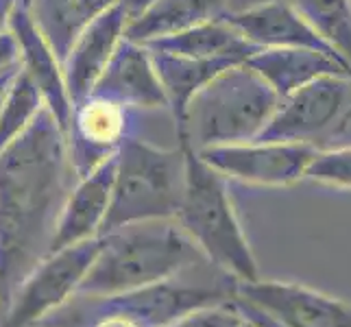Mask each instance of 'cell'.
I'll return each instance as SVG.
<instances>
[{
  "label": "cell",
  "mask_w": 351,
  "mask_h": 327,
  "mask_svg": "<svg viewBox=\"0 0 351 327\" xmlns=\"http://www.w3.org/2000/svg\"><path fill=\"white\" fill-rule=\"evenodd\" d=\"M20 3H22V5H24V3H27V0H20Z\"/></svg>",
  "instance_id": "e575fe53"
},
{
  "label": "cell",
  "mask_w": 351,
  "mask_h": 327,
  "mask_svg": "<svg viewBox=\"0 0 351 327\" xmlns=\"http://www.w3.org/2000/svg\"><path fill=\"white\" fill-rule=\"evenodd\" d=\"M223 18L258 48H312L351 68L288 0H264L247 9L227 11Z\"/></svg>",
  "instance_id": "4fadbf2b"
},
{
  "label": "cell",
  "mask_w": 351,
  "mask_h": 327,
  "mask_svg": "<svg viewBox=\"0 0 351 327\" xmlns=\"http://www.w3.org/2000/svg\"><path fill=\"white\" fill-rule=\"evenodd\" d=\"M153 3H155V0H120L118 5L127 11L129 20H136V18L142 16L144 11H147Z\"/></svg>",
  "instance_id": "4dcf8cb0"
},
{
  "label": "cell",
  "mask_w": 351,
  "mask_h": 327,
  "mask_svg": "<svg viewBox=\"0 0 351 327\" xmlns=\"http://www.w3.org/2000/svg\"><path fill=\"white\" fill-rule=\"evenodd\" d=\"M35 327H55L53 321H46V323H40V325H35Z\"/></svg>",
  "instance_id": "d6a6232c"
},
{
  "label": "cell",
  "mask_w": 351,
  "mask_h": 327,
  "mask_svg": "<svg viewBox=\"0 0 351 327\" xmlns=\"http://www.w3.org/2000/svg\"><path fill=\"white\" fill-rule=\"evenodd\" d=\"M186 153V190L177 223L195 240L203 256L238 282L260 280L258 260L242 229L229 192V179L201 160L188 142L179 140Z\"/></svg>",
  "instance_id": "3957f363"
},
{
  "label": "cell",
  "mask_w": 351,
  "mask_h": 327,
  "mask_svg": "<svg viewBox=\"0 0 351 327\" xmlns=\"http://www.w3.org/2000/svg\"><path fill=\"white\" fill-rule=\"evenodd\" d=\"M247 64L269 83L280 99L321 77H351V68L312 48H260Z\"/></svg>",
  "instance_id": "e0dca14e"
},
{
  "label": "cell",
  "mask_w": 351,
  "mask_h": 327,
  "mask_svg": "<svg viewBox=\"0 0 351 327\" xmlns=\"http://www.w3.org/2000/svg\"><path fill=\"white\" fill-rule=\"evenodd\" d=\"M245 321V314L240 312L236 301H227V304L190 312L166 327H242Z\"/></svg>",
  "instance_id": "d4e9b609"
},
{
  "label": "cell",
  "mask_w": 351,
  "mask_h": 327,
  "mask_svg": "<svg viewBox=\"0 0 351 327\" xmlns=\"http://www.w3.org/2000/svg\"><path fill=\"white\" fill-rule=\"evenodd\" d=\"M16 72H18V66H14V68H7V70L0 72V99H3V94H5L7 86L11 83V79L16 77Z\"/></svg>",
  "instance_id": "1f68e13d"
},
{
  "label": "cell",
  "mask_w": 351,
  "mask_h": 327,
  "mask_svg": "<svg viewBox=\"0 0 351 327\" xmlns=\"http://www.w3.org/2000/svg\"><path fill=\"white\" fill-rule=\"evenodd\" d=\"M308 181L323 188L351 192V144L334 149H319L308 168Z\"/></svg>",
  "instance_id": "cb8c5ba5"
},
{
  "label": "cell",
  "mask_w": 351,
  "mask_h": 327,
  "mask_svg": "<svg viewBox=\"0 0 351 327\" xmlns=\"http://www.w3.org/2000/svg\"><path fill=\"white\" fill-rule=\"evenodd\" d=\"M77 184L68 140L44 107L0 153V304L51 249L59 216Z\"/></svg>",
  "instance_id": "6da1fadb"
},
{
  "label": "cell",
  "mask_w": 351,
  "mask_h": 327,
  "mask_svg": "<svg viewBox=\"0 0 351 327\" xmlns=\"http://www.w3.org/2000/svg\"><path fill=\"white\" fill-rule=\"evenodd\" d=\"M92 94L123 105L136 114L168 107L151 51L144 44L127 38L118 46L101 79L96 81Z\"/></svg>",
  "instance_id": "9a60e30c"
},
{
  "label": "cell",
  "mask_w": 351,
  "mask_h": 327,
  "mask_svg": "<svg viewBox=\"0 0 351 327\" xmlns=\"http://www.w3.org/2000/svg\"><path fill=\"white\" fill-rule=\"evenodd\" d=\"M14 66H18V46H16L14 35L9 33L0 38V72Z\"/></svg>",
  "instance_id": "83f0119b"
},
{
  "label": "cell",
  "mask_w": 351,
  "mask_h": 327,
  "mask_svg": "<svg viewBox=\"0 0 351 327\" xmlns=\"http://www.w3.org/2000/svg\"><path fill=\"white\" fill-rule=\"evenodd\" d=\"M42 109L44 101L40 92L18 66L16 77L11 79L0 99V153L29 129Z\"/></svg>",
  "instance_id": "44dd1931"
},
{
  "label": "cell",
  "mask_w": 351,
  "mask_h": 327,
  "mask_svg": "<svg viewBox=\"0 0 351 327\" xmlns=\"http://www.w3.org/2000/svg\"><path fill=\"white\" fill-rule=\"evenodd\" d=\"M234 301H236V306L240 308V312L245 314V319H247L249 323H253L256 327H286V325H282V323L273 321L271 317H266L264 312H260V310H256V308H251V306H247V304H242V301H238V299H234Z\"/></svg>",
  "instance_id": "f1b7e54d"
},
{
  "label": "cell",
  "mask_w": 351,
  "mask_h": 327,
  "mask_svg": "<svg viewBox=\"0 0 351 327\" xmlns=\"http://www.w3.org/2000/svg\"><path fill=\"white\" fill-rule=\"evenodd\" d=\"M11 35L18 46V66L29 81L40 92L44 107L55 116L59 127L68 131L75 103L70 99L66 86L64 62L57 51L46 40V35L33 20L31 11L22 3L18 5L14 18H11Z\"/></svg>",
  "instance_id": "7c38bea8"
},
{
  "label": "cell",
  "mask_w": 351,
  "mask_h": 327,
  "mask_svg": "<svg viewBox=\"0 0 351 327\" xmlns=\"http://www.w3.org/2000/svg\"><path fill=\"white\" fill-rule=\"evenodd\" d=\"M136 112L101 96H86L75 103L66 131L70 162L77 179L90 175L120 151L133 136Z\"/></svg>",
  "instance_id": "8fae6325"
},
{
  "label": "cell",
  "mask_w": 351,
  "mask_h": 327,
  "mask_svg": "<svg viewBox=\"0 0 351 327\" xmlns=\"http://www.w3.org/2000/svg\"><path fill=\"white\" fill-rule=\"evenodd\" d=\"M236 288V277L212 262H203L164 282L116 297L86 301V306L88 310L125 312L138 319L144 327H166L190 312L234 301Z\"/></svg>",
  "instance_id": "8992f818"
},
{
  "label": "cell",
  "mask_w": 351,
  "mask_h": 327,
  "mask_svg": "<svg viewBox=\"0 0 351 327\" xmlns=\"http://www.w3.org/2000/svg\"><path fill=\"white\" fill-rule=\"evenodd\" d=\"M0 310H3V308H0Z\"/></svg>",
  "instance_id": "8d00e7d4"
},
{
  "label": "cell",
  "mask_w": 351,
  "mask_h": 327,
  "mask_svg": "<svg viewBox=\"0 0 351 327\" xmlns=\"http://www.w3.org/2000/svg\"><path fill=\"white\" fill-rule=\"evenodd\" d=\"M351 66V0H288Z\"/></svg>",
  "instance_id": "7402d4cb"
},
{
  "label": "cell",
  "mask_w": 351,
  "mask_h": 327,
  "mask_svg": "<svg viewBox=\"0 0 351 327\" xmlns=\"http://www.w3.org/2000/svg\"><path fill=\"white\" fill-rule=\"evenodd\" d=\"M186 190V153L131 136L116 155L112 208L103 234L112 229L177 218Z\"/></svg>",
  "instance_id": "5b68a950"
},
{
  "label": "cell",
  "mask_w": 351,
  "mask_h": 327,
  "mask_svg": "<svg viewBox=\"0 0 351 327\" xmlns=\"http://www.w3.org/2000/svg\"><path fill=\"white\" fill-rule=\"evenodd\" d=\"M227 14V0H155L142 16L129 22L127 40L147 44L168 38Z\"/></svg>",
  "instance_id": "ffe728a7"
},
{
  "label": "cell",
  "mask_w": 351,
  "mask_h": 327,
  "mask_svg": "<svg viewBox=\"0 0 351 327\" xmlns=\"http://www.w3.org/2000/svg\"><path fill=\"white\" fill-rule=\"evenodd\" d=\"M236 299L286 327H351L349 301L297 282H238Z\"/></svg>",
  "instance_id": "30bf717a"
},
{
  "label": "cell",
  "mask_w": 351,
  "mask_h": 327,
  "mask_svg": "<svg viewBox=\"0 0 351 327\" xmlns=\"http://www.w3.org/2000/svg\"><path fill=\"white\" fill-rule=\"evenodd\" d=\"M223 177L256 188H288L308 177L319 147L293 142L251 140L197 151Z\"/></svg>",
  "instance_id": "9c48e42d"
},
{
  "label": "cell",
  "mask_w": 351,
  "mask_h": 327,
  "mask_svg": "<svg viewBox=\"0 0 351 327\" xmlns=\"http://www.w3.org/2000/svg\"><path fill=\"white\" fill-rule=\"evenodd\" d=\"M72 0H27L24 7L31 11L33 20L38 22V27L46 35V40L62 57L66 59L70 51V31H68V14H70Z\"/></svg>",
  "instance_id": "603a6c76"
},
{
  "label": "cell",
  "mask_w": 351,
  "mask_h": 327,
  "mask_svg": "<svg viewBox=\"0 0 351 327\" xmlns=\"http://www.w3.org/2000/svg\"><path fill=\"white\" fill-rule=\"evenodd\" d=\"M90 327H144L138 319L118 310H92Z\"/></svg>",
  "instance_id": "4316f807"
},
{
  "label": "cell",
  "mask_w": 351,
  "mask_h": 327,
  "mask_svg": "<svg viewBox=\"0 0 351 327\" xmlns=\"http://www.w3.org/2000/svg\"><path fill=\"white\" fill-rule=\"evenodd\" d=\"M349 123L351 77L328 75L280 99L258 140L319 147V142L341 133Z\"/></svg>",
  "instance_id": "ba28073f"
},
{
  "label": "cell",
  "mask_w": 351,
  "mask_h": 327,
  "mask_svg": "<svg viewBox=\"0 0 351 327\" xmlns=\"http://www.w3.org/2000/svg\"><path fill=\"white\" fill-rule=\"evenodd\" d=\"M144 46L197 59H223V62L232 64H247L260 51L225 18L199 24L195 29L168 35V38L147 42Z\"/></svg>",
  "instance_id": "ac0fdd59"
},
{
  "label": "cell",
  "mask_w": 351,
  "mask_h": 327,
  "mask_svg": "<svg viewBox=\"0 0 351 327\" xmlns=\"http://www.w3.org/2000/svg\"><path fill=\"white\" fill-rule=\"evenodd\" d=\"M103 247V238L70 245L48 256L16 286L0 310V327H35L77 299Z\"/></svg>",
  "instance_id": "52a82bcc"
},
{
  "label": "cell",
  "mask_w": 351,
  "mask_h": 327,
  "mask_svg": "<svg viewBox=\"0 0 351 327\" xmlns=\"http://www.w3.org/2000/svg\"><path fill=\"white\" fill-rule=\"evenodd\" d=\"M118 3H120V0H72L70 14H68L70 38L75 40L83 27H88L92 20L103 16L107 9H112Z\"/></svg>",
  "instance_id": "484cf974"
},
{
  "label": "cell",
  "mask_w": 351,
  "mask_h": 327,
  "mask_svg": "<svg viewBox=\"0 0 351 327\" xmlns=\"http://www.w3.org/2000/svg\"><path fill=\"white\" fill-rule=\"evenodd\" d=\"M129 22L127 11L120 5H114L103 16L92 20L88 27H83L72 40L64 59V75L72 103H79L92 94L96 81L101 79L118 46L127 38Z\"/></svg>",
  "instance_id": "5bb4252c"
},
{
  "label": "cell",
  "mask_w": 351,
  "mask_h": 327,
  "mask_svg": "<svg viewBox=\"0 0 351 327\" xmlns=\"http://www.w3.org/2000/svg\"><path fill=\"white\" fill-rule=\"evenodd\" d=\"M149 51L153 55L155 70L164 86L168 109H171V114L175 118V127L184 123L190 101L210 81H214L227 68L238 66L232 62H223V59H197V57L168 53V51H155V48H149Z\"/></svg>",
  "instance_id": "d6986e66"
},
{
  "label": "cell",
  "mask_w": 351,
  "mask_h": 327,
  "mask_svg": "<svg viewBox=\"0 0 351 327\" xmlns=\"http://www.w3.org/2000/svg\"><path fill=\"white\" fill-rule=\"evenodd\" d=\"M277 105L280 96L249 64L232 66L190 101L177 140L195 151L258 140Z\"/></svg>",
  "instance_id": "277c9868"
},
{
  "label": "cell",
  "mask_w": 351,
  "mask_h": 327,
  "mask_svg": "<svg viewBox=\"0 0 351 327\" xmlns=\"http://www.w3.org/2000/svg\"><path fill=\"white\" fill-rule=\"evenodd\" d=\"M242 327H256V325H253V323H249V321H245V325H242Z\"/></svg>",
  "instance_id": "836d02e7"
},
{
  "label": "cell",
  "mask_w": 351,
  "mask_h": 327,
  "mask_svg": "<svg viewBox=\"0 0 351 327\" xmlns=\"http://www.w3.org/2000/svg\"><path fill=\"white\" fill-rule=\"evenodd\" d=\"M116 155L90 175L77 179L62 210V216H59L48 253L103 236L114 197Z\"/></svg>",
  "instance_id": "2e32d148"
},
{
  "label": "cell",
  "mask_w": 351,
  "mask_h": 327,
  "mask_svg": "<svg viewBox=\"0 0 351 327\" xmlns=\"http://www.w3.org/2000/svg\"><path fill=\"white\" fill-rule=\"evenodd\" d=\"M20 0H0V38L11 33V18H14Z\"/></svg>",
  "instance_id": "f546056e"
},
{
  "label": "cell",
  "mask_w": 351,
  "mask_h": 327,
  "mask_svg": "<svg viewBox=\"0 0 351 327\" xmlns=\"http://www.w3.org/2000/svg\"><path fill=\"white\" fill-rule=\"evenodd\" d=\"M101 238V253L77 299L99 301L131 293L210 262L177 218L125 225Z\"/></svg>",
  "instance_id": "7a4b0ae2"
},
{
  "label": "cell",
  "mask_w": 351,
  "mask_h": 327,
  "mask_svg": "<svg viewBox=\"0 0 351 327\" xmlns=\"http://www.w3.org/2000/svg\"><path fill=\"white\" fill-rule=\"evenodd\" d=\"M0 308H3V304H0Z\"/></svg>",
  "instance_id": "d590c367"
}]
</instances>
